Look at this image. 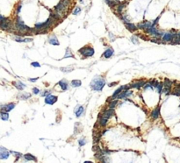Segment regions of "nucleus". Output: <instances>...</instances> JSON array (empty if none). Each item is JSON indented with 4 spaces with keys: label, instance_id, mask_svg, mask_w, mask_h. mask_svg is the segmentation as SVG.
I'll list each match as a JSON object with an SVG mask.
<instances>
[{
    "label": "nucleus",
    "instance_id": "4be33fe9",
    "mask_svg": "<svg viewBox=\"0 0 180 163\" xmlns=\"http://www.w3.org/2000/svg\"><path fill=\"white\" fill-rule=\"evenodd\" d=\"M83 112H84V107L83 106L76 107V116L77 117V118H79V117L81 116L82 114H83Z\"/></svg>",
    "mask_w": 180,
    "mask_h": 163
},
{
    "label": "nucleus",
    "instance_id": "7ed1b4c3",
    "mask_svg": "<svg viewBox=\"0 0 180 163\" xmlns=\"http://www.w3.org/2000/svg\"><path fill=\"white\" fill-rule=\"evenodd\" d=\"M79 53H82L84 56L85 57H91L94 55V49L91 47H82L79 50Z\"/></svg>",
    "mask_w": 180,
    "mask_h": 163
},
{
    "label": "nucleus",
    "instance_id": "20e7f679",
    "mask_svg": "<svg viewBox=\"0 0 180 163\" xmlns=\"http://www.w3.org/2000/svg\"><path fill=\"white\" fill-rule=\"evenodd\" d=\"M1 19V28L4 31H8L10 30V28L11 27V21L8 20L7 18H5L4 16L0 17Z\"/></svg>",
    "mask_w": 180,
    "mask_h": 163
},
{
    "label": "nucleus",
    "instance_id": "c03bdc74",
    "mask_svg": "<svg viewBox=\"0 0 180 163\" xmlns=\"http://www.w3.org/2000/svg\"><path fill=\"white\" fill-rule=\"evenodd\" d=\"M30 82H36L38 80V78H30V79H28Z\"/></svg>",
    "mask_w": 180,
    "mask_h": 163
},
{
    "label": "nucleus",
    "instance_id": "a19ab883",
    "mask_svg": "<svg viewBox=\"0 0 180 163\" xmlns=\"http://www.w3.org/2000/svg\"><path fill=\"white\" fill-rule=\"evenodd\" d=\"M21 7H22V5H21V4H20V5H18V7H17V9H16V12L18 13V14L20 12V11H21Z\"/></svg>",
    "mask_w": 180,
    "mask_h": 163
},
{
    "label": "nucleus",
    "instance_id": "49530a36",
    "mask_svg": "<svg viewBox=\"0 0 180 163\" xmlns=\"http://www.w3.org/2000/svg\"><path fill=\"white\" fill-rule=\"evenodd\" d=\"M110 36H111V37H112V33H110ZM112 41H113V40H114V36H113V35H112Z\"/></svg>",
    "mask_w": 180,
    "mask_h": 163
},
{
    "label": "nucleus",
    "instance_id": "423d86ee",
    "mask_svg": "<svg viewBox=\"0 0 180 163\" xmlns=\"http://www.w3.org/2000/svg\"><path fill=\"white\" fill-rule=\"evenodd\" d=\"M56 101H57V97L51 95V94H49L48 96H47V97H46V99H45V103H47V104H54Z\"/></svg>",
    "mask_w": 180,
    "mask_h": 163
},
{
    "label": "nucleus",
    "instance_id": "79ce46f5",
    "mask_svg": "<svg viewBox=\"0 0 180 163\" xmlns=\"http://www.w3.org/2000/svg\"><path fill=\"white\" fill-rule=\"evenodd\" d=\"M32 67H36V68H39V67H41V65H40L39 62H32Z\"/></svg>",
    "mask_w": 180,
    "mask_h": 163
},
{
    "label": "nucleus",
    "instance_id": "c9c22d12",
    "mask_svg": "<svg viewBox=\"0 0 180 163\" xmlns=\"http://www.w3.org/2000/svg\"><path fill=\"white\" fill-rule=\"evenodd\" d=\"M131 41L133 42L134 44H138L139 43V41H138V38L135 37V36H133V37L131 38Z\"/></svg>",
    "mask_w": 180,
    "mask_h": 163
},
{
    "label": "nucleus",
    "instance_id": "72a5a7b5",
    "mask_svg": "<svg viewBox=\"0 0 180 163\" xmlns=\"http://www.w3.org/2000/svg\"><path fill=\"white\" fill-rule=\"evenodd\" d=\"M61 70L63 72H70V71H72L73 70V68H61Z\"/></svg>",
    "mask_w": 180,
    "mask_h": 163
},
{
    "label": "nucleus",
    "instance_id": "f704fd0d",
    "mask_svg": "<svg viewBox=\"0 0 180 163\" xmlns=\"http://www.w3.org/2000/svg\"><path fill=\"white\" fill-rule=\"evenodd\" d=\"M152 87H153V86H152V84L150 83V82L145 83V85L143 86V88H144V89H151Z\"/></svg>",
    "mask_w": 180,
    "mask_h": 163
},
{
    "label": "nucleus",
    "instance_id": "dca6fc26",
    "mask_svg": "<svg viewBox=\"0 0 180 163\" xmlns=\"http://www.w3.org/2000/svg\"><path fill=\"white\" fill-rule=\"evenodd\" d=\"M125 25H126V27H127V29L129 30L130 32H134V31H136V29L138 28L137 26H135V25L131 24V23H129V22L125 23Z\"/></svg>",
    "mask_w": 180,
    "mask_h": 163
},
{
    "label": "nucleus",
    "instance_id": "c756f323",
    "mask_svg": "<svg viewBox=\"0 0 180 163\" xmlns=\"http://www.w3.org/2000/svg\"><path fill=\"white\" fill-rule=\"evenodd\" d=\"M20 97L21 99H23V100H26V99L31 97V95H29L28 93H23V94H21V96H20Z\"/></svg>",
    "mask_w": 180,
    "mask_h": 163
},
{
    "label": "nucleus",
    "instance_id": "37998d69",
    "mask_svg": "<svg viewBox=\"0 0 180 163\" xmlns=\"http://www.w3.org/2000/svg\"><path fill=\"white\" fill-rule=\"evenodd\" d=\"M32 92H34V94H35V95H36V94L39 93L40 90L37 89V88H34V89H32Z\"/></svg>",
    "mask_w": 180,
    "mask_h": 163
},
{
    "label": "nucleus",
    "instance_id": "b1692460",
    "mask_svg": "<svg viewBox=\"0 0 180 163\" xmlns=\"http://www.w3.org/2000/svg\"><path fill=\"white\" fill-rule=\"evenodd\" d=\"M125 6H126V4H121V3H120V4L118 5V6H117V8H116L117 11H118L119 13H121L122 11H123V9L125 8Z\"/></svg>",
    "mask_w": 180,
    "mask_h": 163
},
{
    "label": "nucleus",
    "instance_id": "473e14b6",
    "mask_svg": "<svg viewBox=\"0 0 180 163\" xmlns=\"http://www.w3.org/2000/svg\"><path fill=\"white\" fill-rule=\"evenodd\" d=\"M80 12H81V8H80V7H76L72 13H73L74 15H77V14H79Z\"/></svg>",
    "mask_w": 180,
    "mask_h": 163
},
{
    "label": "nucleus",
    "instance_id": "9b49d317",
    "mask_svg": "<svg viewBox=\"0 0 180 163\" xmlns=\"http://www.w3.org/2000/svg\"><path fill=\"white\" fill-rule=\"evenodd\" d=\"M101 115L105 116V117H106V118H110L111 117L113 116V115H114V111H113V109H110V108H109L108 110L105 111L104 113H102Z\"/></svg>",
    "mask_w": 180,
    "mask_h": 163
},
{
    "label": "nucleus",
    "instance_id": "4c0bfd02",
    "mask_svg": "<svg viewBox=\"0 0 180 163\" xmlns=\"http://www.w3.org/2000/svg\"><path fill=\"white\" fill-rule=\"evenodd\" d=\"M49 94H50V91H48V90H45V91H42V92H41V95L42 96V97H47V96H48Z\"/></svg>",
    "mask_w": 180,
    "mask_h": 163
},
{
    "label": "nucleus",
    "instance_id": "6e6552de",
    "mask_svg": "<svg viewBox=\"0 0 180 163\" xmlns=\"http://www.w3.org/2000/svg\"><path fill=\"white\" fill-rule=\"evenodd\" d=\"M9 157V152L5 148H4L3 147H0V158L2 160L4 159H7Z\"/></svg>",
    "mask_w": 180,
    "mask_h": 163
},
{
    "label": "nucleus",
    "instance_id": "5701e85b",
    "mask_svg": "<svg viewBox=\"0 0 180 163\" xmlns=\"http://www.w3.org/2000/svg\"><path fill=\"white\" fill-rule=\"evenodd\" d=\"M1 118L5 121H7L9 119V115H8V112H5V111H2L1 112Z\"/></svg>",
    "mask_w": 180,
    "mask_h": 163
},
{
    "label": "nucleus",
    "instance_id": "cd10ccee",
    "mask_svg": "<svg viewBox=\"0 0 180 163\" xmlns=\"http://www.w3.org/2000/svg\"><path fill=\"white\" fill-rule=\"evenodd\" d=\"M68 57H71V58H73L74 57V55H73V53H72L71 50H70L69 47L66 49V53H65V55H64V58H68Z\"/></svg>",
    "mask_w": 180,
    "mask_h": 163
},
{
    "label": "nucleus",
    "instance_id": "a18cd8bd",
    "mask_svg": "<svg viewBox=\"0 0 180 163\" xmlns=\"http://www.w3.org/2000/svg\"><path fill=\"white\" fill-rule=\"evenodd\" d=\"M151 41L152 42H155V43H159V41H158V40H151Z\"/></svg>",
    "mask_w": 180,
    "mask_h": 163
},
{
    "label": "nucleus",
    "instance_id": "f8f14e48",
    "mask_svg": "<svg viewBox=\"0 0 180 163\" xmlns=\"http://www.w3.org/2000/svg\"><path fill=\"white\" fill-rule=\"evenodd\" d=\"M108 119L109 118H107L105 116H103V115L100 114V116H99V124H100V126H106Z\"/></svg>",
    "mask_w": 180,
    "mask_h": 163
},
{
    "label": "nucleus",
    "instance_id": "a878e982",
    "mask_svg": "<svg viewBox=\"0 0 180 163\" xmlns=\"http://www.w3.org/2000/svg\"><path fill=\"white\" fill-rule=\"evenodd\" d=\"M24 158L26 159V160H37V159L35 158V157L34 156V155H32V154H26V155H24Z\"/></svg>",
    "mask_w": 180,
    "mask_h": 163
},
{
    "label": "nucleus",
    "instance_id": "c85d7f7f",
    "mask_svg": "<svg viewBox=\"0 0 180 163\" xmlns=\"http://www.w3.org/2000/svg\"><path fill=\"white\" fill-rule=\"evenodd\" d=\"M163 83H162V82H159V83L157 84V86L156 87V89H157L159 93H162V89H163Z\"/></svg>",
    "mask_w": 180,
    "mask_h": 163
},
{
    "label": "nucleus",
    "instance_id": "f3484780",
    "mask_svg": "<svg viewBox=\"0 0 180 163\" xmlns=\"http://www.w3.org/2000/svg\"><path fill=\"white\" fill-rule=\"evenodd\" d=\"M112 55H113V49L108 48V49H106V50L105 51L104 57L105 58H106V59H108V58H110V57H112Z\"/></svg>",
    "mask_w": 180,
    "mask_h": 163
},
{
    "label": "nucleus",
    "instance_id": "2f4dec72",
    "mask_svg": "<svg viewBox=\"0 0 180 163\" xmlns=\"http://www.w3.org/2000/svg\"><path fill=\"white\" fill-rule=\"evenodd\" d=\"M14 40L18 42H25V39H22L21 36H15L14 37Z\"/></svg>",
    "mask_w": 180,
    "mask_h": 163
},
{
    "label": "nucleus",
    "instance_id": "ea45409f",
    "mask_svg": "<svg viewBox=\"0 0 180 163\" xmlns=\"http://www.w3.org/2000/svg\"><path fill=\"white\" fill-rule=\"evenodd\" d=\"M159 20H160V16L157 17V18L156 19V20H154V22H153V24H152V26H156V25H157V23H158Z\"/></svg>",
    "mask_w": 180,
    "mask_h": 163
},
{
    "label": "nucleus",
    "instance_id": "de8ad7c7",
    "mask_svg": "<svg viewBox=\"0 0 180 163\" xmlns=\"http://www.w3.org/2000/svg\"><path fill=\"white\" fill-rule=\"evenodd\" d=\"M177 37H179V38H180V32H178V33H177Z\"/></svg>",
    "mask_w": 180,
    "mask_h": 163
},
{
    "label": "nucleus",
    "instance_id": "412c9836",
    "mask_svg": "<svg viewBox=\"0 0 180 163\" xmlns=\"http://www.w3.org/2000/svg\"><path fill=\"white\" fill-rule=\"evenodd\" d=\"M48 42L51 44V45H54V46H58L59 45V41L57 40L56 37H51L48 39Z\"/></svg>",
    "mask_w": 180,
    "mask_h": 163
},
{
    "label": "nucleus",
    "instance_id": "bb28decb",
    "mask_svg": "<svg viewBox=\"0 0 180 163\" xmlns=\"http://www.w3.org/2000/svg\"><path fill=\"white\" fill-rule=\"evenodd\" d=\"M171 85H172V82L169 80L168 78H166L164 80V82H163V86L166 88H171Z\"/></svg>",
    "mask_w": 180,
    "mask_h": 163
},
{
    "label": "nucleus",
    "instance_id": "6ab92c4d",
    "mask_svg": "<svg viewBox=\"0 0 180 163\" xmlns=\"http://www.w3.org/2000/svg\"><path fill=\"white\" fill-rule=\"evenodd\" d=\"M50 17L52 19H54L55 20H56V21L60 20L61 19H62V15H61L60 13L57 12V11H55V12H51Z\"/></svg>",
    "mask_w": 180,
    "mask_h": 163
},
{
    "label": "nucleus",
    "instance_id": "39448f33",
    "mask_svg": "<svg viewBox=\"0 0 180 163\" xmlns=\"http://www.w3.org/2000/svg\"><path fill=\"white\" fill-rule=\"evenodd\" d=\"M177 36V33H175V32H166V33L163 34L162 36V41L165 42H172L174 39H176Z\"/></svg>",
    "mask_w": 180,
    "mask_h": 163
},
{
    "label": "nucleus",
    "instance_id": "58836bf2",
    "mask_svg": "<svg viewBox=\"0 0 180 163\" xmlns=\"http://www.w3.org/2000/svg\"><path fill=\"white\" fill-rule=\"evenodd\" d=\"M11 153H13V154H15L16 155V157H17V159H19V158H20V157H22V154L21 153H17V152H13V151H11Z\"/></svg>",
    "mask_w": 180,
    "mask_h": 163
},
{
    "label": "nucleus",
    "instance_id": "2eb2a0df",
    "mask_svg": "<svg viewBox=\"0 0 180 163\" xmlns=\"http://www.w3.org/2000/svg\"><path fill=\"white\" fill-rule=\"evenodd\" d=\"M132 95V92L131 91H128V90H125V91H123V92H121V93L120 94V95L118 96V98H127V97H128L129 96H131Z\"/></svg>",
    "mask_w": 180,
    "mask_h": 163
},
{
    "label": "nucleus",
    "instance_id": "9d476101",
    "mask_svg": "<svg viewBox=\"0 0 180 163\" xmlns=\"http://www.w3.org/2000/svg\"><path fill=\"white\" fill-rule=\"evenodd\" d=\"M15 107V104L13 103H8V104H6L5 106H4V105H2V111H5V112H11V110H12L13 108Z\"/></svg>",
    "mask_w": 180,
    "mask_h": 163
},
{
    "label": "nucleus",
    "instance_id": "ddd939ff",
    "mask_svg": "<svg viewBox=\"0 0 180 163\" xmlns=\"http://www.w3.org/2000/svg\"><path fill=\"white\" fill-rule=\"evenodd\" d=\"M58 84L61 86V88H62V89H63V90H67V89H69V82H67L65 79H63V80H61V81L58 82Z\"/></svg>",
    "mask_w": 180,
    "mask_h": 163
},
{
    "label": "nucleus",
    "instance_id": "e433bc0d",
    "mask_svg": "<svg viewBox=\"0 0 180 163\" xmlns=\"http://www.w3.org/2000/svg\"><path fill=\"white\" fill-rule=\"evenodd\" d=\"M78 143H79V146H85V144H86V139H79V141H78Z\"/></svg>",
    "mask_w": 180,
    "mask_h": 163
},
{
    "label": "nucleus",
    "instance_id": "f03ea898",
    "mask_svg": "<svg viewBox=\"0 0 180 163\" xmlns=\"http://www.w3.org/2000/svg\"><path fill=\"white\" fill-rule=\"evenodd\" d=\"M106 84V80L102 77H95L91 82V88L94 90H101Z\"/></svg>",
    "mask_w": 180,
    "mask_h": 163
},
{
    "label": "nucleus",
    "instance_id": "4468645a",
    "mask_svg": "<svg viewBox=\"0 0 180 163\" xmlns=\"http://www.w3.org/2000/svg\"><path fill=\"white\" fill-rule=\"evenodd\" d=\"M159 115H160V107L157 106L156 108H155V110L151 113V117H152V118H154V119H156L159 117Z\"/></svg>",
    "mask_w": 180,
    "mask_h": 163
},
{
    "label": "nucleus",
    "instance_id": "0eeeda50",
    "mask_svg": "<svg viewBox=\"0 0 180 163\" xmlns=\"http://www.w3.org/2000/svg\"><path fill=\"white\" fill-rule=\"evenodd\" d=\"M151 26H152V24H151L149 21L141 22L137 25V27L140 28V29H142V30H147V29H149V28H150Z\"/></svg>",
    "mask_w": 180,
    "mask_h": 163
},
{
    "label": "nucleus",
    "instance_id": "7c9ffc66",
    "mask_svg": "<svg viewBox=\"0 0 180 163\" xmlns=\"http://www.w3.org/2000/svg\"><path fill=\"white\" fill-rule=\"evenodd\" d=\"M117 103H118V101L117 100H113V101H111L110 103H109V108L110 109H114L117 104Z\"/></svg>",
    "mask_w": 180,
    "mask_h": 163
},
{
    "label": "nucleus",
    "instance_id": "f257e3e1",
    "mask_svg": "<svg viewBox=\"0 0 180 163\" xmlns=\"http://www.w3.org/2000/svg\"><path fill=\"white\" fill-rule=\"evenodd\" d=\"M70 5H71V1L70 0H61L56 5V6L55 7V11H57L62 16L63 14L67 13V11H68L69 7Z\"/></svg>",
    "mask_w": 180,
    "mask_h": 163
},
{
    "label": "nucleus",
    "instance_id": "a211bd4d",
    "mask_svg": "<svg viewBox=\"0 0 180 163\" xmlns=\"http://www.w3.org/2000/svg\"><path fill=\"white\" fill-rule=\"evenodd\" d=\"M13 85H14L18 89H20V90H22V89H24L25 87H26V85H25L24 83H22L21 82H20V81L13 82Z\"/></svg>",
    "mask_w": 180,
    "mask_h": 163
},
{
    "label": "nucleus",
    "instance_id": "393cba45",
    "mask_svg": "<svg viewBox=\"0 0 180 163\" xmlns=\"http://www.w3.org/2000/svg\"><path fill=\"white\" fill-rule=\"evenodd\" d=\"M82 82L80 80H73V81L71 82V85L72 87L74 88H76V87H79V86H81Z\"/></svg>",
    "mask_w": 180,
    "mask_h": 163
},
{
    "label": "nucleus",
    "instance_id": "1a4fd4ad",
    "mask_svg": "<svg viewBox=\"0 0 180 163\" xmlns=\"http://www.w3.org/2000/svg\"><path fill=\"white\" fill-rule=\"evenodd\" d=\"M146 82H143V81H138V82H133V83L130 85L131 88H136V89H140L141 87H143L145 85Z\"/></svg>",
    "mask_w": 180,
    "mask_h": 163
},
{
    "label": "nucleus",
    "instance_id": "aec40b11",
    "mask_svg": "<svg viewBox=\"0 0 180 163\" xmlns=\"http://www.w3.org/2000/svg\"><path fill=\"white\" fill-rule=\"evenodd\" d=\"M123 89H124V86H122V87H120V88H119V89H117L116 90L114 91V93H113V95H112V98L114 99V98H116V97H118V96L120 95V93H121Z\"/></svg>",
    "mask_w": 180,
    "mask_h": 163
}]
</instances>
